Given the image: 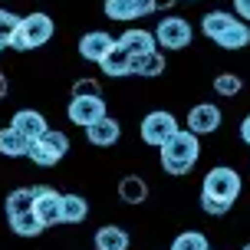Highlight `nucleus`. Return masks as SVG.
I'll use <instances>...</instances> for the list:
<instances>
[{
    "label": "nucleus",
    "mask_w": 250,
    "mask_h": 250,
    "mask_svg": "<svg viewBox=\"0 0 250 250\" xmlns=\"http://www.w3.org/2000/svg\"><path fill=\"white\" fill-rule=\"evenodd\" d=\"M158 158H162V168L168 175H188L194 162L201 158V142L194 132H181L178 128L175 135L165 142L162 148H158Z\"/></svg>",
    "instance_id": "nucleus-1"
},
{
    "label": "nucleus",
    "mask_w": 250,
    "mask_h": 250,
    "mask_svg": "<svg viewBox=\"0 0 250 250\" xmlns=\"http://www.w3.org/2000/svg\"><path fill=\"white\" fill-rule=\"evenodd\" d=\"M50 37H53V17L37 10L20 17V26L10 37V46L13 50H40L43 43H50Z\"/></svg>",
    "instance_id": "nucleus-2"
},
{
    "label": "nucleus",
    "mask_w": 250,
    "mask_h": 250,
    "mask_svg": "<svg viewBox=\"0 0 250 250\" xmlns=\"http://www.w3.org/2000/svg\"><path fill=\"white\" fill-rule=\"evenodd\" d=\"M204 198H214V201H224V204H234L240 194V175L227 165H217L204 175V188H201Z\"/></svg>",
    "instance_id": "nucleus-3"
},
{
    "label": "nucleus",
    "mask_w": 250,
    "mask_h": 250,
    "mask_svg": "<svg viewBox=\"0 0 250 250\" xmlns=\"http://www.w3.org/2000/svg\"><path fill=\"white\" fill-rule=\"evenodd\" d=\"M66 151H69V138H66V132H43V135L30 145V162L40 165V168H53V165H60L62 158H66Z\"/></svg>",
    "instance_id": "nucleus-4"
},
{
    "label": "nucleus",
    "mask_w": 250,
    "mask_h": 250,
    "mask_svg": "<svg viewBox=\"0 0 250 250\" xmlns=\"http://www.w3.org/2000/svg\"><path fill=\"white\" fill-rule=\"evenodd\" d=\"M178 132V119L171 112H148L142 119V142L145 145H155V148H162L168 138Z\"/></svg>",
    "instance_id": "nucleus-5"
},
{
    "label": "nucleus",
    "mask_w": 250,
    "mask_h": 250,
    "mask_svg": "<svg viewBox=\"0 0 250 250\" xmlns=\"http://www.w3.org/2000/svg\"><path fill=\"white\" fill-rule=\"evenodd\" d=\"M191 37H194V30H191V23L185 17H165L162 23L155 26V40L165 50H185L191 43Z\"/></svg>",
    "instance_id": "nucleus-6"
},
{
    "label": "nucleus",
    "mask_w": 250,
    "mask_h": 250,
    "mask_svg": "<svg viewBox=\"0 0 250 250\" xmlns=\"http://www.w3.org/2000/svg\"><path fill=\"white\" fill-rule=\"evenodd\" d=\"M105 115V102L102 96H73L69 99V122L89 128L92 122H99Z\"/></svg>",
    "instance_id": "nucleus-7"
},
{
    "label": "nucleus",
    "mask_w": 250,
    "mask_h": 250,
    "mask_svg": "<svg viewBox=\"0 0 250 250\" xmlns=\"http://www.w3.org/2000/svg\"><path fill=\"white\" fill-rule=\"evenodd\" d=\"M217 125H221V109L211 105V102H198V105H191V112H188V132H194V135H211L217 132Z\"/></svg>",
    "instance_id": "nucleus-8"
},
{
    "label": "nucleus",
    "mask_w": 250,
    "mask_h": 250,
    "mask_svg": "<svg viewBox=\"0 0 250 250\" xmlns=\"http://www.w3.org/2000/svg\"><path fill=\"white\" fill-rule=\"evenodd\" d=\"M33 211H37V217L43 221V227L62 224V194H56L53 188H37Z\"/></svg>",
    "instance_id": "nucleus-9"
},
{
    "label": "nucleus",
    "mask_w": 250,
    "mask_h": 250,
    "mask_svg": "<svg viewBox=\"0 0 250 250\" xmlns=\"http://www.w3.org/2000/svg\"><path fill=\"white\" fill-rule=\"evenodd\" d=\"M155 10V0H105V17L109 20H138V17H148Z\"/></svg>",
    "instance_id": "nucleus-10"
},
{
    "label": "nucleus",
    "mask_w": 250,
    "mask_h": 250,
    "mask_svg": "<svg viewBox=\"0 0 250 250\" xmlns=\"http://www.w3.org/2000/svg\"><path fill=\"white\" fill-rule=\"evenodd\" d=\"M112 46H115V40L105 30H92V33H86V37L79 40V56L89 60V62H102Z\"/></svg>",
    "instance_id": "nucleus-11"
},
{
    "label": "nucleus",
    "mask_w": 250,
    "mask_h": 250,
    "mask_svg": "<svg viewBox=\"0 0 250 250\" xmlns=\"http://www.w3.org/2000/svg\"><path fill=\"white\" fill-rule=\"evenodd\" d=\"M119 135H122V125L115 122V119H109V115H102L99 122H92L86 128V138L92 142V145H99V148L115 145V142H119Z\"/></svg>",
    "instance_id": "nucleus-12"
},
{
    "label": "nucleus",
    "mask_w": 250,
    "mask_h": 250,
    "mask_svg": "<svg viewBox=\"0 0 250 250\" xmlns=\"http://www.w3.org/2000/svg\"><path fill=\"white\" fill-rule=\"evenodd\" d=\"M119 43H122V46L132 53V56H142V53H155V50H158V40H155V33L142 30V26L125 30L122 37H119Z\"/></svg>",
    "instance_id": "nucleus-13"
},
{
    "label": "nucleus",
    "mask_w": 250,
    "mask_h": 250,
    "mask_svg": "<svg viewBox=\"0 0 250 250\" xmlns=\"http://www.w3.org/2000/svg\"><path fill=\"white\" fill-rule=\"evenodd\" d=\"M10 125L17 128V132H23L30 142H37L43 132H50L46 119H43L40 112H33V109H20V112H13V122H10Z\"/></svg>",
    "instance_id": "nucleus-14"
},
{
    "label": "nucleus",
    "mask_w": 250,
    "mask_h": 250,
    "mask_svg": "<svg viewBox=\"0 0 250 250\" xmlns=\"http://www.w3.org/2000/svg\"><path fill=\"white\" fill-rule=\"evenodd\" d=\"M30 138L23 135V132H17L13 125H7V128H0V155L3 158H23V155H30Z\"/></svg>",
    "instance_id": "nucleus-15"
},
{
    "label": "nucleus",
    "mask_w": 250,
    "mask_h": 250,
    "mask_svg": "<svg viewBox=\"0 0 250 250\" xmlns=\"http://www.w3.org/2000/svg\"><path fill=\"white\" fill-rule=\"evenodd\" d=\"M132 60H135V56L125 50L122 43H115L112 50H109V56H105L99 66H102V73H105V76H112V79H122V76L132 73Z\"/></svg>",
    "instance_id": "nucleus-16"
},
{
    "label": "nucleus",
    "mask_w": 250,
    "mask_h": 250,
    "mask_svg": "<svg viewBox=\"0 0 250 250\" xmlns=\"http://www.w3.org/2000/svg\"><path fill=\"white\" fill-rule=\"evenodd\" d=\"M214 43L224 46V50H244V46L250 43V23H247V20H237L234 26H227Z\"/></svg>",
    "instance_id": "nucleus-17"
},
{
    "label": "nucleus",
    "mask_w": 250,
    "mask_h": 250,
    "mask_svg": "<svg viewBox=\"0 0 250 250\" xmlns=\"http://www.w3.org/2000/svg\"><path fill=\"white\" fill-rule=\"evenodd\" d=\"M96 250H128V234L115 224H105L96 230Z\"/></svg>",
    "instance_id": "nucleus-18"
},
{
    "label": "nucleus",
    "mask_w": 250,
    "mask_h": 250,
    "mask_svg": "<svg viewBox=\"0 0 250 250\" xmlns=\"http://www.w3.org/2000/svg\"><path fill=\"white\" fill-rule=\"evenodd\" d=\"M132 73L142 76V79H155V76H162L165 73V56L158 50H155V53H142V56L132 60Z\"/></svg>",
    "instance_id": "nucleus-19"
},
{
    "label": "nucleus",
    "mask_w": 250,
    "mask_h": 250,
    "mask_svg": "<svg viewBox=\"0 0 250 250\" xmlns=\"http://www.w3.org/2000/svg\"><path fill=\"white\" fill-rule=\"evenodd\" d=\"M119 198H122L125 204H142V201L148 198V185H145V178L125 175L122 181H119Z\"/></svg>",
    "instance_id": "nucleus-20"
},
{
    "label": "nucleus",
    "mask_w": 250,
    "mask_h": 250,
    "mask_svg": "<svg viewBox=\"0 0 250 250\" xmlns=\"http://www.w3.org/2000/svg\"><path fill=\"white\" fill-rule=\"evenodd\" d=\"M33 201H37V188H17L7 194V221L17 217V214L33 211Z\"/></svg>",
    "instance_id": "nucleus-21"
},
{
    "label": "nucleus",
    "mask_w": 250,
    "mask_h": 250,
    "mask_svg": "<svg viewBox=\"0 0 250 250\" xmlns=\"http://www.w3.org/2000/svg\"><path fill=\"white\" fill-rule=\"evenodd\" d=\"M89 214V204L83 194H62V224H83Z\"/></svg>",
    "instance_id": "nucleus-22"
},
{
    "label": "nucleus",
    "mask_w": 250,
    "mask_h": 250,
    "mask_svg": "<svg viewBox=\"0 0 250 250\" xmlns=\"http://www.w3.org/2000/svg\"><path fill=\"white\" fill-rule=\"evenodd\" d=\"M10 230L17 237H37L40 230H43V221L37 217V211H26V214L10 217Z\"/></svg>",
    "instance_id": "nucleus-23"
},
{
    "label": "nucleus",
    "mask_w": 250,
    "mask_h": 250,
    "mask_svg": "<svg viewBox=\"0 0 250 250\" xmlns=\"http://www.w3.org/2000/svg\"><path fill=\"white\" fill-rule=\"evenodd\" d=\"M171 250H208V237L201 234V230H185V234H178Z\"/></svg>",
    "instance_id": "nucleus-24"
},
{
    "label": "nucleus",
    "mask_w": 250,
    "mask_h": 250,
    "mask_svg": "<svg viewBox=\"0 0 250 250\" xmlns=\"http://www.w3.org/2000/svg\"><path fill=\"white\" fill-rule=\"evenodd\" d=\"M240 89H244V83H240L234 73H221L217 79H214V92L217 96H224V99H230V96H237Z\"/></svg>",
    "instance_id": "nucleus-25"
},
{
    "label": "nucleus",
    "mask_w": 250,
    "mask_h": 250,
    "mask_svg": "<svg viewBox=\"0 0 250 250\" xmlns=\"http://www.w3.org/2000/svg\"><path fill=\"white\" fill-rule=\"evenodd\" d=\"M20 26V17L17 13H10V10H0V40L10 46V37H13V30Z\"/></svg>",
    "instance_id": "nucleus-26"
},
{
    "label": "nucleus",
    "mask_w": 250,
    "mask_h": 250,
    "mask_svg": "<svg viewBox=\"0 0 250 250\" xmlns=\"http://www.w3.org/2000/svg\"><path fill=\"white\" fill-rule=\"evenodd\" d=\"M73 96H102L96 79H76L73 83Z\"/></svg>",
    "instance_id": "nucleus-27"
},
{
    "label": "nucleus",
    "mask_w": 250,
    "mask_h": 250,
    "mask_svg": "<svg viewBox=\"0 0 250 250\" xmlns=\"http://www.w3.org/2000/svg\"><path fill=\"white\" fill-rule=\"evenodd\" d=\"M201 208H204L208 214H214V217L230 211V204H224V201H214V198H204V194H201Z\"/></svg>",
    "instance_id": "nucleus-28"
},
{
    "label": "nucleus",
    "mask_w": 250,
    "mask_h": 250,
    "mask_svg": "<svg viewBox=\"0 0 250 250\" xmlns=\"http://www.w3.org/2000/svg\"><path fill=\"white\" fill-rule=\"evenodd\" d=\"M234 13H237L240 20L250 23V0H234Z\"/></svg>",
    "instance_id": "nucleus-29"
},
{
    "label": "nucleus",
    "mask_w": 250,
    "mask_h": 250,
    "mask_svg": "<svg viewBox=\"0 0 250 250\" xmlns=\"http://www.w3.org/2000/svg\"><path fill=\"white\" fill-rule=\"evenodd\" d=\"M240 138H244V142L250 145V115L244 119V122H240Z\"/></svg>",
    "instance_id": "nucleus-30"
},
{
    "label": "nucleus",
    "mask_w": 250,
    "mask_h": 250,
    "mask_svg": "<svg viewBox=\"0 0 250 250\" xmlns=\"http://www.w3.org/2000/svg\"><path fill=\"white\" fill-rule=\"evenodd\" d=\"M171 3H178V0H155V10H165V7H171Z\"/></svg>",
    "instance_id": "nucleus-31"
},
{
    "label": "nucleus",
    "mask_w": 250,
    "mask_h": 250,
    "mask_svg": "<svg viewBox=\"0 0 250 250\" xmlns=\"http://www.w3.org/2000/svg\"><path fill=\"white\" fill-rule=\"evenodd\" d=\"M3 96H7V76L0 73V99H3Z\"/></svg>",
    "instance_id": "nucleus-32"
},
{
    "label": "nucleus",
    "mask_w": 250,
    "mask_h": 250,
    "mask_svg": "<svg viewBox=\"0 0 250 250\" xmlns=\"http://www.w3.org/2000/svg\"><path fill=\"white\" fill-rule=\"evenodd\" d=\"M3 46H7V43H3V40H0V50H3Z\"/></svg>",
    "instance_id": "nucleus-33"
},
{
    "label": "nucleus",
    "mask_w": 250,
    "mask_h": 250,
    "mask_svg": "<svg viewBox=\"0 0 250 250\" xmlns=\"http://www.w3.org/2000/svg\"><path fill=\"white\" fill-rule=\"evenodd\" d=\"M244 250H250V244H247V247H244Z\"/></svg>",
    "instance_id": "nucleus-34"
},
{
    "label": "nucleus",
    "mask_w": 250,
    "mask_h": 250,
    "mask_svg": "<svg viewBox=\"0 0 250 250\" xmlns=\"http://www.w3.org/2000/svg\"><path fill=\"white\" fill-rule=\"evenodd\" d=\"M191 3H198V0H191Z\"/></svg>",
    "instance_id": "nucleus-35"
},
{
    "label": "nucleus",
    "mask_w": 250,
    "mask_h": 250,
    "mask_svg": "<svg viewBox=\"0 0 250 250\" xmlns=\"http://www.w3.org/2000/svg\"><path fill=\"white\" fill-rule=\"evenodd\" d=\"M208 250H211V247H208Z\"/></svg>",
    "instance_id": "nucleus-36"
}]
</instances>
